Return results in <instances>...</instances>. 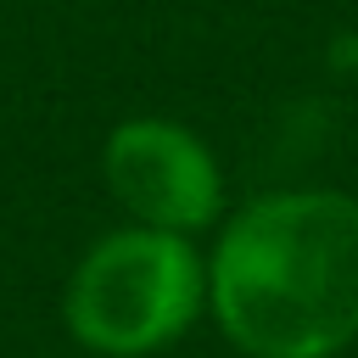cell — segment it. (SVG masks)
I'll list each match as a JSON object with an SVG mask.
<instances>
[{"mask_svg": "<svg viewBox=\"0 0 358 358\" xmlns=\"http://www.w3.org/2000/svg\"><path fill=\"white\" fill-rule=\"evenodd\" d=\"M224 336L252 358H330L358 336V201L296 190L252 201L207 274Z\"/></svg>", "mask_w": 358, "mask_h": 358, "instance_id": "1", "label": "cell"}, {"mask_svg": "<svg viewBox=\"0 0 358 358\" xmlns=\"http://www.w3.org/2000/svg\"><path fill=\"white\" fill-rule=\"evenodd\" d=\"M67 330L112 358L168 347L201 308V263L173 229H117L67 280Z\"/></svg>", "mask_w": 358, "mask_h": 358, "instance_id": "2", "label": "cell"}, {"mask_svg": "<svg viewBox=\"0 0 358 358\" xmlns=\"http://www.w3.org/2000/svg\"><path fill=\"white\" fill-rule=\"evenodd\" d=\"M112 196L151 229H201L218 213V168L207 145L162 117H129L106 140Z\"/></svg>", "mask_w": 358, "mask_h": 358, "instance_id": "3", "label": "cell"}]
</instances>
